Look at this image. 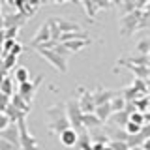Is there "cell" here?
<instances>
[{
  "mask_svg": "<svg viewBox=\"0 0 150 150\" xmlns=\"http://www.w3.org/2000/svg\"><path fill=\"white\" fill-rule=\"evenodd\" d=\"M45 116H47V126L53 133L60 135L64 129L71 128L69 126V120H68V112H66V105L62 103H56V105L49 107L45 111Z\"/></svg>",
  "mask_w": 150,
  "mask_h": 150,
  "instance_id": "6da1fadb",
  "label": "cell"
},
{
  "mask_svg": "<svg viewBox=\"0 0 150 150\" xmlns=\"http://www.w3.org/2000/svg\"><path fill=\"white\" fill-rule=\"evenodd\" d=\"M141 15H143V9H133L129 13H124L120 19V34L129 38L139 30V23H141Z\"/></svg>",
  "mask_w": 150,
  "mask_h": 150,
  "instance_id": "7a4b0ae2",
  "label": "cell"
},
{
  "mask_svg": "<svg viewBox=\"0 0 150 150\" xmlns=\"http://www.w3.org/2000/svg\"><path fill=\"white\" fill-rule=\"evenodd\" d=\"M66 112H68V120H69V126H71L73 129L81 131L83 129V109L81 105H79V100H75V98H71V100L66 101Z\"/></svg>",
  "mask_w": 150,
  "mask_h": 150,
  "instance_id": "3957f363",
  "label": "cell"
},
{
  "mask_svg": "<svg viewBox=\"0 0 150 150\" xmlns=\"http://www.w3.org/2000/svg\"><path fill=\"white\" fill-rule=\"evenodd\" d=\"M38 53L43 56V58L53 66L56 71H60V73L68 71V58H64L60 53H56L54 47H51V49H38Z\"/></svg>",
  "mask_w": 150,
  "mask_h": 150,
  "instance_id": "277c9868",
  "label": "cell"
},
{
  "mask_svg": "<svg viewBox=\"0 0 150 150\" xmlns=\"http://www.w3.org/2000/svg\"><path fill=\"white\" fill-rule=\"evenodd\" d=\"M26 116H21L17 120V126H19V148L21 150H40L36 144V139L34 135H30V131L26 129V122H25Z\"/></svg>",
  "mask_w": 150,
  "mask_h": 150,
  "instance_id": "5b68a950",
  "label": "cell"
},
{
  "mask_svg": "<svg viewBox=\"0 0 150 150\" xmlns=\"http://www.w3.org/2000/svg\"><path fill=\"white\" fill-rule=\"evenodd\" d=\"M41 75L36 79V81H28V83H25V84H19V90H17V94L25 100L28 105H30L32 101H34V96H36V90H38V86L41 84Z\"/></svg>",
  "mask_w": 150,
  "mask_h": 150,
  "instance_id": "8992f818",
  "label": "cell"
},
{
  "mask_svg": "<svg viewBox=\"0 0 150 150\" xmlns=\"http://www.w3.org/2000/svg\"><path fill=\"white\" fill-rule=\"evenodd\" d=\"M0 137L6 139L8 143H11L15 148H19V126H17V122H11V124L0 133Z\"/></svg>",
  "mask_w": 150,
  "mask_h": 150,
  "instance_id": "52a82bcc",
  "label": "cell"
},
{
  "mask_svg": "<svg viewBox=\"0 0 150 150\" xmlns=\"http://www.w3.org/2000/svg\"><path fill=\"white\" fill-rule=\"evenodd\" d=\"M58 139H60V143H62L64 146H68V148L77 146V141H79V131H77V129H73V128H68V129H64L62 133L58 135Z\"/></svg>",
  "mask_w": 150,
  "mask_h": 150,
  "instance_id": "ba28073f",
  "label": "cell"
},
{
  "mask_svg": "<svg viewBox=\"0 0 150 150\" xmlns=\"http://www.w3.org/2000/svg\"><path fill=\"white\" fill-rule=\"evenodd\" d=\"M79 105H81L83 112H94V111H96V103H94L92 92L83 90V94L79 96Z\"/></svg>",
  "mask_w": 150,
  "mask_h": 150,
  "instance_id": "9c48e42d",
  "label": "cell"
},
{
  "mask_svg": "<svg viewBox=\"0 0 150 150\" xmlns=\"http://www.w3.org/2000/svg\"><path fill=\"white\" fill-rule=\"evenodd\" d=\"M112 96H115V92L112 90H105V88H100V90L92 92V98H94V103L98 105H103V103H111Z\"/></svg>",
  "mask_w": 150,
  "mask_h": 150,
  "instance_id": "30bf717a",
  "label": "cell"
},
{
  "mask_svg": "<svg viewBox=\"0 0 150 150\" xmlns=\"http://www.w3.org/2000/svg\"><path fill=\"white\" fill-rule=\"evenodd\" d=\"M103 126V122L96 116V112H84L83 115V128H86V129H96V128H101Z\"/></svg>",
  "mask_w": 150,
  "mask_h": 150,
  "instance_id": "8fae6325",
  "label": "cell"
},
{
  "mask_svg": "<svg viewBox=\"0 0 150 150\" xmlns=\"http://www.w3.org/2000/svg\"><path fill=\"white\" fill-rule=\"evenodd\" d=\"M56 25H58L60 36H62V34H69V32H79V25H75L73 21H68V19L56 17Z\"/></svg>",
  "mask_w": 150,
  "mask_h": 150,
  "instance_id": "7c38bea8",
  "label": "cell"
},
{
  "mask_svg": "<svg viewBox=\"0 0 150 150\" xmlns=\"http://www.w3.org/2000/svg\"><path fill=\"white\" fill-rule=\"evenodd\" d=\"M126 107H128V101H126V98L122 96V92H115V96H112V100H111L112 112H122Z\"/></svg>",
  "mask_w": 150,
  "mask_h": 150,
  "instance_id": "4fadbf2b",
  "label": "cell"
},
{
  "mask_svg": "<svg viewBox=\"0 0 150 150\" xmlns=\"http://www.w3.org/2000/svg\"><path fill=\"white\" fill-rule=\"evenodd\" d=\"M77 144H79V150H94V141H92V135L88 133V131H83V129H81Z\"/></svg>",
  "mask_w": 150,
  "mask_h": 150,
  "instance_id": "5bb4252c",
  "label": "cell"
},
{
  "mask_svg": "<svg viewBox=\"0 0 150 150\" xmlns=\"http://www.w3.org/2000/svg\"><path fill=\"white\" fill-rule=\"evenodd\" d=\"M94 112H96V116H98V118H100L101 122H107L112 115H115V112H112V109H111V103H103V105H98Z\"/></svg>",
  "mask_w": 150,
  "mask_h": 150,
  "instance_id": "9a60e30c",
  "label": "cell"
},
{
  "mask_svg": "<svg viewBox=\"0 0 150 150\" xmlns=\"http://www.w3.org/2000/svg\"><path fill=\"white\" fill-rule=\"evenodd\" d=\"M9 103H11V105L15 107L17 111H21L23 115H26V112L30 111V105H28V103L23 100V98L19 96V94H13V96H11V101H9Z\"/></svg>",
  "mask_w": 150,
  "mask_h": 150,
  "instance_id": "2e32d148",
  "label": "cell"
},
{
  "mask_svg": "<svg viewBox=\"0 0 150 150\" xmlns=\"http://www.w3.org/2000/svg\"><path fill=\"white\" fill-rule=\"evenodd\" d=\"M62 43V41H60ZM88 43H90V40L88 38H84V40H69V41H64V45L68 47L71 53H75V51H81L83 47H86Z\"/></svg>",
  "mask_w": 150,
  "mask_h": 150,
  "instance_id": "e0dca14e",
  "label": "cell"
},
{
  "mask_svg": "<svg viewBox=\"0 0 150 150\" xmlns=\"http://www.w3.org/2000/svg\"><path fill=\"white\" fill-rule=\"evenodd\" d=\"M135 51H137L139 54H144V56H148L150 53V36H144V38H141V40L135 43Z\"/></svg>",
  "mask_w": 150,
  "mask_h": 150,
  "instance_id": "ac0fdd59",
  "label": "cell"
},
{
  "mask_svg": "<svg viewBox=\"0 0 150 150\" xmlns=\"http://www.w3.org/2000/svg\"><path fill=\"white\" fill-rule=\"evenodd\" d=\"M129 66V69L135 73V79H148L150 77V69H148V66H133V64H128Z\"/></svg>",
  "mask_w": 150,
  "mask_h": 150,
  "instance_id": "d6986e66",
  "label": "cell"
},
{
  "mask_svg": "<svg viewBox=\"0 0 150 150\" xmlns=\"http://www.w3.org/2000/svg\"><path fill=\"white\" fill-rule=\"evenodd\" d=\"M15 83H17V86L19 84H25V83H28L30 81V73H28V69L26 68H17L15 69Z\"/></svg>",
  "mask_w": 150,
  "mask_h": 150,
  "instance_id": "ffe728a7",
  "label": "cell"
},
{
  "mask_svg": "<svg viewBox=\"0 0 150 150\" xmlns=\"http://www.w3.org/2000/svg\"><path fill=\"white\" fill-rule=\"evenodd\" d=\"M13 81H15L13 77H4V81L0 83V92H4L6 96L11 98L13 94H15V92H13Z\"/></svg>",
  "mask_w": 150,
  "mask_h": 150,
  "instance_id": "44dd1931",
  "label": "cell"
},
{
  "mask_svg": "<svg viewBox=\"0 0 150 150\" xmlns=\"http://www.w3.org/2000/svg\"><path fill=\"white\" fill-rule=\"evenodd\" d=\"M139 30H150V4L143 9L141 23H139Z\"/></svg>",
  "mask_w": 150,
  "mask_h": 150,
  "instance_id": "7402d4cb",
  "label": "cell"
},
{
  "mask_svg": "<svg viewBox=\"0 0 150 150\" xmlns=\"http://www.w3.org/2000/svg\"><path fill=\"white\" fill-rule=\"evenodd\" d=\"M141 129H143V126L137 124V122H131V120H128V124L124 126V131L128 135H137V133H141Z\"/></svg>",
  "mask_w": 150,
  "mask_h": 150,
  "instance_id": "603a6c76",
  "label": "cell"
},
{
  "mask_svg": "<svg viewBox=\"0 0 150 150\" xmlns=\"http://www.w3.org/2000/svg\"><path fill=\"white\" fill-rule=\"evenodd\" d=\"M129 120L131 122H137V124H141V126L146 124V120H144V112H141V111L131 112V115H129Z\"/></svg>",
  "mask_w": 150,
  "mask_h": 150,
  "instance_id": "cb8c5ba5",
  "label": "cell"
},
{
  "mask_svg": "<svg viewBox=\"0 0 150 150\" xmlns=\"http://www.w3.org/2000/svg\"><path fill=\"white\" fill-rule=\"evenodd\" d=\"M54 51H56V53H60V54L64 56V58H69V54H71V51H69V49H68V47H66L64 43H60V41L54 45Z\"/></svg>",
  "mask_w": 150,
  "mask_h": 150,
  "instance_id": "d4e9b609",
  "label": "cell"
},
{
  "mask_svg": "<svg viewBox=\"0 0 150 150\" xmlns=\"http://www.w3.org/2000/svg\"><path fill=\"white\" fill-rule=\"evenodd\" d=\"M9 124H11V120H9V116L6 115V112H0V133H2V131L6 129Z\"/></svg>",
  "mask_w": 150,
  "mask_h": 150,
  "instance_id": "484cf974",
  "label": "cell"
},
{
  "mask_svg": "<svg viewBox=\"0 0 150 150\" xmlns=\"http://www.w3.org/2000/svg\"><path fill=\"white\" fill-rule=\"evenodd\" d=\"M9 101H11V98L6 96L4 92H0V112H4V111H6V107L9 105Z\"/></svg>",
  "mask_w": 150,
  "mask_h": 150,
  "instance_id": "4316f807",
  "label": "cell"
},
{
  "mask_svg": "<svg viewBox=\"0 0 150 150\" xmlns=\"http://www.w3.org/2000/svg\"><path fill=\"white\" fill-rule=\"evenodd\" d=\"M135 4H137V9H144L150 4V0H135Z\"/></svg>",
  "mask_w": 150,
  "mask_h": 150,
  "instance_id": "83f0119b",
  "label": "cell"
},
{
  "mask_svg": "<svg viewBox=\"0 0 150 150\" xmlns=\"http://www.w3.org/2000/svg\"><path fill=\"white\" fill-rule=\"evenodd\" d=\"M141 146H143L144 150H150V137H148V139H144V143L141 144Z\"/></svg>",
  "mask_w": 150,
  "mask_h": 150,
  "instance_id": "f1b7e54d",
  "label": "cell"
},
{
  "mask_svg": "<svg viewBox=\"0 0 150 150\" xmlns=\"http://www.w3.org/2000/svg\"><path fill=\"white\" fill-rule=\"evenodd\" d=\"M129 150H144L143 146H129Z\"/></svg>",
  "mask_w": 150,
  "mask_h": 150,
  "instance_id": "f546056e",
  "label": "cell"
},
{
  "mask_svg": "<svg viewBox=\"0 0 150 150\" xmlns=\"http://www.w3.org/2000/svg\"><path fill=\"white\" fill-rule=\"evenodd\" d=\"M146 96L150 98V84H148V86H146Z\"/></svg>",
  "mask_w": 150,
  "mask_h": 150,
  "instance_id": "4dcf8cb0",
  "label": "cell"
}]
</instances>
